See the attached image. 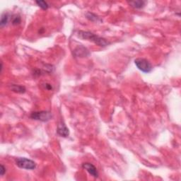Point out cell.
I'll return each mask as SVG.
<instances>
[{
	"label": "cell",
	"instance_id": "8",
	"mask_svg": "<svg viewBox=\"0 0 181 181\" xmlns=\"http://www.w3.org/2000/svg\"><path fill=\"white\" fill-rule=\"evenodd\" d=\"M146 1H141V0H137V1H130V4L132 7L135 8V9H141L145 6Z\"/></svg>",
	"mask_w": 181,
	"mask_h": 181
},
{
	"label": "cell",
	"instance_id": "9",
	"mask_svg": "<svg viewBox=\"0 0 181 181\" xmlns=\"http://www.w3.org/2000/svg\"><path fill=\"white\" fill-rule=\"evenodd\" d=\"M8 21H9V15L7 14H4L1 16V21H0L1 27H4V26H6L8 24Z\"/></svg>",
	"mask_w": 181,
	"mask_h": 181
},
{
	"label": "cell",
	"instance_id": "2",
	"mask_svg": "<svg viewBox=\"0 0 181 181\" xmlns=\"http://www.w3.org/2000/svg\"><path fill=\"white\" fill-rule=\"evenodd\" d=\"M135 64L140 71L144 73H149L153 69L151 62L144 58H137L135 60Z\"/></svg>",
	"mask_w": 181,
	"mask_h": 181
},
{
	"label": "cell",
	"instance_id": "6",
	"mask_svg": "<svg viewBox=\"0 0 181 181\" xmlns=\"http://www.w3.org/2000/svg\"><path fill=\"white\" fill-rule=\"evenodd\" d=\"M57 132H58V134L60 137H67L69 135V129L67 128L65 124L63 123H60L58 125Z\"/></svg>",
	"mask_w": 181,
	"mask_h": 181
},
{
	"label": "cell",
	"instance_id": "4",
	"mask_svg": "<svg viewBox=\"0 0 181 181\" xmlns=\"http://www.w3.org/2000/svg\"><path fill=\"white\" fill-rule=\"evenodd\" d=\"M31 117L33 120H38V121L42 122H47L51 120L53 117V114L49 111H36L33 112L31 114Z\"/></svg>",
	"mask_w": 181,
	"mask_h": 181
},
{
	"label": "cell",
	"instance_id": "13",
	"mask_svg": "<svg viewBox=\"0 0 181 181\" xmlns=\"http://www.w3.org/2000/svg\"><path fill=\"white\" fill-rule=\"evenodd\" d=\"M5 172H6V168L4 167L2 164H1V176L4 175V174L5 173Z\"/></svg>",
	"mask_w": 181,
	"mask_h": 181
},
{
	"label": "cell",
	"instance_id": "10",
	"mask_svg": "<svg viewBox=\"0 0 181 181\" xmlns=\"http://www.w3.org/2000/svg\"><path fill=\"white\" fill-rule=\"evenodd\" d=\"M35 3H36L37 5L40 6V7L42 9H43V10H47V9H48L49 8V5H48V3H47L46 1H43V0L36 1H35Z\"/></svg>",
	"mask_w": 181,
	"mask_h": 181
},
{
	"label": "cell",
	"instance_id": "1",
	"mask_svg": "<svg viewBox=\"0 0 181 181\" xmlns=\"http://www.w3.org/2000/svg\"><path fill=\"white\" fill-rule=\"evenodd\" d=\"M77 35L79 38L83 39V40H88L101 47H105L110 44V42L107 41L106 39L98 36V35H96L89 31H80L78 32Z\"/></svg>",
	"mask_w": 181,
	"mask_h": 181
},
{
	"label": "cell",
	"instance_id": "5",
	"mask_svg": "<svg viewBox=\"0 0 181 181\" xmlns=\"http://www.w3.org/2000/svg\"><path fill=\"white\" fill-rule=\"evenodd\" d=\"M82 167L83 169H85V170L94 178H97L98 177L99 175L98 172L96 168L92 164H90V163H84V164H82Z\"/></svg>",
	"mask_w": 181,
	"mask_h": 181
},
{
	"label": "cell",
	"instance_id": "12",
	"mask_svg": "<svg viewBox=\"0 0 181 181\" xmlns=\"http://www.w3.org/2000/svg\"><path fill=\"white\" fill-rule=\"evenodd\" d=\"M12 23L14 25H17V24H20L21 23V18L19 16H15V17H14L13 19Z\"/></svg>",
	"mask_w": 181,
	"mask_h": 181
},
{
	"label": "cell",
	"instance_id": "11",
	"mask_svg": "<svg viewBox=\"0 0 181 181\" xmlns=\"http://www.w3.org/2000/svg\"><path fill=\"white\" fill-rule=\"evenodd\" d=\"M86 17H87V19H89V20L92 21H97L98 20V17H97L95 14H92V13H87L86 14Z\"/></svg>",
	"mask_w": 181,
	"mask_h": 181
},
{
	"label": "cell",
	"instance_id": "14",
	"mask_svg": "<svg viewBox=\"0 0 181 181\" xmlns=\"http://www.w3.org/2000/svg\"><path fill=\"white\" fill-rule=\"evenodd\" d=\"M45 85H46V89H48V90H52V89H53V86L50 85V84H46Z\"/></svg>",
	"mask_w": 181,
	"mask_h": 181
},
{
	"label": "cell",
	"instance_id": "3",
	"mask_svg": "<svg viewBox=\"0 0 181 181\" xmlns=\"http://www.w3.org/2000/svg\"><path fill=\"white\" fill-rule=\"evenodd\" d=\"M16 165L20 169L26 170H33L36 168V164L27 158H18L16 159Z\"/></svg>",
	"mask_w": 181,
	"mask_h": 181
},
{
	"label": "cell",
	"instance_id": "7",
	"mask_svg": "<svg viewBox=\"0 0 181 181\" xmlns=\"http://www.w3.org/2000/svg\"><path fill=\"white\" fill-rule=\"evenodd\" d=\"M10 89L14 92L18 93V94H24L26 92V88L21 85H16V84H12Z\"/></svg>",
	"mask_w": 181,
	"mask_h": 181
}]
</instances>
